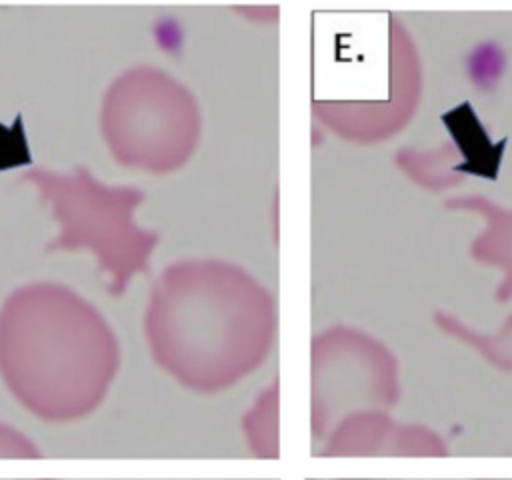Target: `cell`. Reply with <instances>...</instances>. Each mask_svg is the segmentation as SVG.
<instances>
[{
    "mask_svg": "<svg viewBox=\"0 0 512 480\" xmlns=\"http://www.w3.org/2000/svg\"><path fill=\"white\" fill-rule=\"evenodd\" d=\"M442 120L450 128V132L456 138L462 154L468 160L466 164L458 166V170L474 172V174L486 176V178H494L496 172H498V162H500V154L504 150V144L494 146L486 138V134H484L482 126L478 124L470 106L462 104L456 110H452L450 114H444Z\"/></svg>",
    "mask_w": 512,
    "mask_h": 480,
    "instance_id": "obj_1",
    "label": "cell"
}]
</instances>
